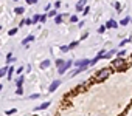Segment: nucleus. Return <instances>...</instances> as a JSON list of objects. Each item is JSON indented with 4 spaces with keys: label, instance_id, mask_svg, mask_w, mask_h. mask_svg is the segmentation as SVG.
<instances>
[{
    "label": "nucleus",
    "instance_id": "11",
    "mask_svg": "<svg viewBox=\"0 0 132 116\" xmlns=\"http://www.w3.org/2000/svg\"><path fill=\"white\" fill-rule=\"evenodd\" d=\"M129 22H131V17H124V19H123V20H121V22H120V25L126 26V25H128Z\"/></svg>",
    "mask_w": 132,
    "mask_h": 116
},
{
    "label": "nucleus",
    "instance_id": "35",
    "mask_svg": "<svg viewBox=\"0 0 132 116\" xmlns=\"http://www.w3.org/2000/svg\"><path fill=\"white\" fill-rule=\"evenodd\" d=\"M0 30H2V26H0Z\"/></svg>",
    "mask_w": 132,
    "mask_h": 116
},
{
    "label": "nucleus",
    "instance_id": "3",
    "mask_svg": "<svg viewBox=\"0 0 132 116\" xmlns=\"http://www.w3.org/2000/svg\"><path fill=\"white\" fill-rule=\"evenodd\" d=\"M70 65H72V60H68V62H64V65H62V67H59V68H58L59 74H64V73H65V70H67V68L70 67Z\"/></svg>",
    "mask_w": 132,
    "mask_h": 116
},
{
    "label": "nucleus",
    "instance_id": "1",
    "mask_svg": "<svg viewBox=\"0 0 132 116\" xmlns=\"http://www.w3.org/2000/svg\"><path fill=\"white\" fill-rule=\"evenodd\" d=\"M109 74H110V70H109V68H103L101 71H98V73H96V81H98V82H101V81H104V79L109 77Z\"/></svg>",
    "mask_w": 132,
    "mask_h": 116
},
{
    "label": "nucleus",
    "instance_id": "15",
    "mask_svg": "<svg viewBox=\"0 0 132 116\" xmlns=\"http://www.w3.org/2000/svg\"><path fill=\"white\" fill-rule=\"evenodd\" d=\"M113 53H115V51H113V50H110V51H109V53H104V56H103V59H109V57H110V56H112Z\"/></svg>",
    "mask_w": 132,
    "mask_h": 116
},
{
    "label": "nucleus",
    "instance_id": "9",
    "mask_svg": "<svg viewBox=\"0 0 132 116\" xmlns=\"http://www.w3.org/2000/svg\"><path fill=\"white\" fill-rule=\"evenodd\" d=\"M48 67H50V60H48V59L44 60V62L41 64V68H42V70H45V68H48Z\"/></svg>",
    "mask_w": 132,
    "mask_h": 116
},
{
    "label": "nucleus",
    "instance_id": "12",
    "mask_svg": "<svg viewBox=\"0 0 132 116\" xmlns=\"http://www.w3.org/2000/svg\"><path fill=\"white\" fill-rule=\"evenodd\" d=\"M14 60H16V57H12V54L9 53V54L6 56V62H8V64H11V62H14Z\"/></svg>",
    "mask_w": 132,
    "mask_h": 116
},
{
    "label": "nucleus",
    "instance_id": "2",
    "mask_svg": "<svg viewBox=\"0 0 132 116\" xmlns=\"http://www.w3.org/2000/svg\"><path fill=\"white\" fill-rule=\"evenodd\" d=\"M112 65H113V68H117L118 71L126 70V62H124V59H123V57H118V59H115Z\"/></svg>",
    "mask_w": 132,
    "mask_h": 116
},
{
    "label": "nucleus",
    "instance_id": "27",
    "mask_svg": "<svg viewBox=\"0 0 132 116\" xmlns=\"http://www.w3.org/2000/svg\"><path fill=\"white\" fill-rule=\"evenodd\" d=\"M39 96H41V94H31V96H30V99H37Z\"/></svg>",
    "mask_w": 132,
    "mask_h": 116
},
{
    "label": "nucleus",
    "instance_id": "10",
    "mask_svg": "<svg viewBox=\"0 0 132 116\" xmlns=\"http://www.w3.org/2000/svg\"><path fill=\"white\" fill-rule=\"evenodd\" d=\"M33 40H34V36H28V37H26L22 43H23V45H26V43H30V42H33Z\"/></svg>",
    "mask_w": 132,
    "mask_h": 116
},
{
    "label": "nucleus",
    "instance_id": "16",
    "mask_svg": "<svg viewBox=\"0 0 132 116\" xmlns=\"http://www.w3.org/2000/svg\"><path fill=\"white\" fill-rule=\"evenodd\" d=\"M14 11H16V14H22V12L25 11V8H22V6H17V8L14 9Z\"/></svg>",
    "mask_w": 132,
    "mask_h": 116
},
{
    "label": "nucleus",
    "instance_id": "34",
    "mask_svg": "<svg viewBox=\"0 0 132 116\" xmlns=\"http://www.w3.org/2000/svg\"><path fill=\"white\" fill-rule=\"evenodd\" d=\"M37 2H39V0H33V3H37Z\"/></svg>",
    "mask_w": 132,
    "mask_h": 116
},
{
    "label": "nucleus",
    "instance_id": "24",
    "mask_svg": "<svg viewBox=\"0 0 132 116\" xmlns=\"http://www.w3.org/2000/svg\"><path fill=\"white\" fill-rule=\"evenodd\" d=\"M86 88V84H82V85H79L78 88H76V91H81V90H84Z\"/></svg>",
    "mask_w": 132,
    "mask_h": 116
},
{
    "label": "nucleus",
    "instance_id": "31",
    "mask_svg": "<svg viewBox=\"0 0 132 116\" xmlns=\"http://www.w3.org/2000/svg\"><path fill=\"white\" fill-rule=\"evenodd\" d=\"M70 20H72V22H76V20H78V17H76V15H72V17H70Z\"/></svg>",
    "mask_w": 132,
    "mask_h": 116
},
{
    "label": "nucleus",
    "instance_id": "4",
    "mask_svg": "<svg viewBox=\"0 0 132 116\" xmlns=\"http://www.w3.org/2000/svg\"><path fill=\"white\" fill-rule=\"evenodd\" d=\"M89 64H90V60H89V59H81V60H76V62H75L76 67H87Z\"/></svg>",
    "mask_w": 132,
    "mask_h": 116
},
{
    "label": "nucleus",
    "instance_id": "33",
    "mask_svg": "<svg viewBox=\"0 0 132 116\" xmlns=\"http://www.w3.org/2000/svg\"><path fill=\"white\" fill-rule=\"evenodd\" d=\"M26 3H30V5H31V3H33V0H26Z\"/></svg>",
    "mask_w": 132,
    "mask_h": 116
},
{
    "label": "nucleus",
    "instance_id": "13",
    "mask_svg": "<svg viewBox=\"0 0 132 116\" xmlns=\"http://www.w3.org/2000/svg\"><path fill=\"white\" fill-rule=\"evenodd\" d=\"M64 17H65V14L56 15V19H54V22H56V23H61V22H62V19H64Z\"/></svg>",
    "mask_w": 132,
    "mask_h": 116
},
{
    "label": "nucleus",
    "instance_id": "28",
    "mask_svg": "<svg viewBox=\"0 0 132 116\" xmlns=\"http://www.w3.org/2000/svg\"><path fill=\"white\" fill-rule=\"evenodd\" d=\"M106 31V26H99V30H98V33H104Z\"/></svg>",
    "mask_w": 132,
    "mask_h": 116
},
{
    "label": "nucleus",
    "instance_id": "26",
    "mask_svg": "<svg viewBox=\"0 0 132 116\" xmlns=\"http://www.w3.org/2000/svg\"><path fill=\"white\" fill-rule=\"evenodd\" d=\"M124 54H126V51H124V50H123V51H120V53H118V57H123V56H124Z\"/></svg>",
    "mask_w": 132,
    "mask_h": 116
},
{
    "label": "nucleus",
    "instance_id": "5",
    "mask_svg": "<svg viewBox=\"0 0 132 116\" xmlns=\"http://www.w3.org/2000/svg\"><path fill=\"white\" fill-rule=\"evenodd\" d=\"M86 3H87L86 0H79L78 3H76V11H82L84 6H86Z\"/></svg>",
    "mask_w": 132,
    "mask_h": 116
},
{
    "label": "nucleus",
    "instance_id": "7",
    "mask_svg": "<svg viewBox=\"0 0 132 116\" xmlns=\"http://www.w3.org/2000/svg\"><path fill=\"white\" fill-rule=\"evenodd\" d=\"M118 23L115 22V20H107V23H106V28H117Z\"/></svg>",
    "mask_w": 132,
    "mask_h": 116
},
{
    "label": "nucleus",
    "instance_id": "29",
    "mask_svg": "<svg viewBox=\"0 0 132 116\" xmlns=\"http://www.w3.org/2000/svg\"><path fill=\"white\" fill-rule=\"evenodd\" d=\"M82 12H84V15H86V14H89V8L86 6V8H84V9H82Z\"/></svg>",
    "mask_w": 132,
    "mask_h": 116
},
{
    "label": "nucleus",
    "instance_id": "8",
    "mask_svg": "<svg viewBox=\"0 0 132 116\" xmlns=\"http://www.w3.org/2000/svg\"><path fill=\"white\" fill-rule=\"evenodd\" d=\"M47 107H50V102H44L42 105H39V107H36L34 110H45Z\"/></svg>",
    "mask_w": 132,
    "mask_h": 116
},
{
    "label": "nucleus",
    "instance_id": "23",
    "mask_svg": "<svg viewBox=\"0 0 132 116\" xmlns=\"http://www.w3.org/2000/svg\"><path fill=\"white\" fill-rule=\"evenodd\" d=\"M115 8H117V11L120 12V11H121V3H118V2H115Z\"/></svg>",
    "mask_w": 132,
    "mask_h": 116
},
{
    "label": "nucleus",
    "instance_id": "21",
    "mask_svg": "<svg viewBox=\"0 0 132 116\" xmlns=\"http://www.w3.org/2000/svg\"><path fill=\"white\" fill-rule=\"evenodd\" d=\"M31 23H33L31 19H25V20H23V25H31Z\"/></svg>",
    "mask_w": 132,
    "mask_h": 116
},
{
    "label": "nucleus",
    "instance_id": "14",
    "mask_svg": "<svg viewBox=\"0 0 132 116\" xmlns=\"http://www.w3.org/2000/svg\"><path fill=\"white\" fill-rule=\"evenodd\" d=\"M22 84H23V76H20V77H17V81H16V85L22 87Z\"/></svg>",
    "mask_w": 132,
    "mask_h": 116
},
{
    "label": "nucleus",
    "instance_id": "6",
    "mask_svg": "<svg viewBox=\"0 0 132 116\" xmlns=\"http://www.w3.org/2000/svg\"><path fill=\"white\" fill-rule=\"evenodd\" d=\"M59 84H61V81H53L51 82V85L48 87V91H54L58 88V87H59Z\"/></svg>",
    "mask_w": 132,
    "mask_h": 116
},
{
    "label": "nucleus",
    "instance_id": "25",
    "mask_svg": "<svg viewBox=\"0 0 132 116\" xmlns=\"http://www.w3.org/2000/svg\"><path fill=\"white\" fill-rule=\"evenodd\" d=\"M45 20H47V15H45V14H44V15H41V19H39V22H45Z\"/></svg>",
    "mask_w": 132,
    "mask_h": 116
},
{
    "label": "nucleus",
    "instance_id": "30",
    "mask_svg": "<svg viewBox=\"0 0 132 116\" xmlns=\"http://www.w3.org/2000/svg\"><path fill=\"white\" fill-rule=\"evenodd\" d=\"M61 51L65 53V51H68V48H67V46H61Z\"/></svg>",
    "mask_w": 132,
    "mask_h": 116
},
{
    "label": "nucleus",
    "instance_id": "32",
    "mask_svg": "<svg viewBox=\"0 0 132 116\" xmlns=\"http://www.w3.org/2000/svg\"><path fill=\"white\" fill-rule=\"evenodd\" d=\"M48 15H50V17H53V15H56V11H50V12H48Z\"/></svg>",
    "mask_w": 132,
    "mask_h": 116
},
{
    "label": "nucleus",
    "instance_id": "22",
    "mask_svg": "<svg viewBox=\"0 0 132 116\" xmlns=\"http://www.w3.org/2000/svg\"><path fill=\"white\" fill-rule=\"evenodd\" d=\"M16 33H17V28H12V30H9V33H8V34H9V36H14Z\"/></svg>",
    "mask_w": 132,
    "mask_h": 116
},
{
    "label": "nucleus",
    "instance_id": "20",
    "mask_svg": "<svg viewBox=\"0 0 132 116\" xmlns=\"http://www.w3.org/2000/svg\"><path fill=\"white\" fill-rule=\"evenodd\" d=\"M39 19H41V15H39V14H36L31 20H33V23H36V22H39Z\"/></svg>",
    "mask_w": 132,
    "mask_h": 116
},
{
    "label": "nucleus",
    "instance_id": "19",
    "mask_svg": "<svg viewBox=\"0 0 132 116\" xmlns=\"http://www.w3.org/2000/svg\"><path fill=\"white\" fill-rule=\"evenodd\" d=\"M56 65H58V68L62 67V65H64V60H62V59H58V60H56Z\"/></svg>",
    "mask_w": 132,
    "mask_h": 116
},
{
    "label": "nucleus",
    "instance_id": "17",
    "mask_svg": "<svg viewBox=\"0 0 132 116\" xmlns=\"http://www.w3.org/2000/svg\"><path fill=\"white\" fill-rule=\"evenodd\" d=\"M6 71H8V68H6V67H3V68H0V77H3V76L6 74Z\"/></svg>",
    "mask_w": 132,
    "mask_h": 116
},
{
    "label": "nucleus",
    "instance_id": "18",
    "mask_svg": "<svg viewBox=\"0 0 132 116\" xmlns=\"http://www.w3.org/2000/svg\"><path fill=\"white\" fill-rule=\"evenodd\" d=\"M78 45V40H75V42H72V43H70V45H67V48L68 50H72V48H75V46Z\"/></svg>",
    "mask_w": 132,
    "mask_h": 116
}]
</instances>
